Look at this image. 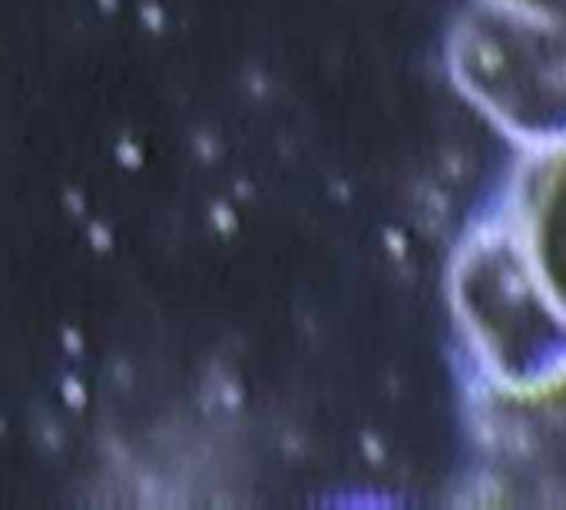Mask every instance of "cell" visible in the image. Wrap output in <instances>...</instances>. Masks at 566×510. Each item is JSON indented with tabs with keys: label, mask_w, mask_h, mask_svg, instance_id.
Instances as JSON below:
<instances>
[{
	"label": "cell",
	"mask_w": 566,
	"mask_h": 510,
	"mask_svg": "<svg viewBox=\"0 0 566 510\" xmlns=\"http://www.w3.org/2000/svg\"><path fill=\"white\" fill-rule=\"evenodd\" d=\"M461 249L454 305L471 352L494 385L511 395H544L564 375V332L554 279L544 259L541 156Z\"/></svg>",
	"instance_id": "cell-1"
}]
</instances>
